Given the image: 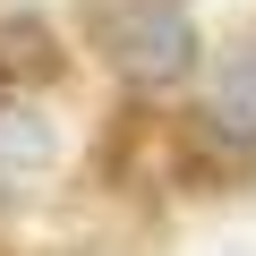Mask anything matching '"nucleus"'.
Instances as JSON below:
<instances>
[{"instance_id":"f257e3e1","label":"nucleus","mask_w":256,"mask_h":256,"mask_svg":"<svg viewBox=\"0 0 256 256\" xmlns=\"http://www.w3.org/2000/svg\"><path fill=\"white\" fill-rule=\"evenodd\" d=\"M86 26L128 86H180L196 68V26L180 0H86Z\"/></svg>"},{"instance_id":"f03ea898","label":"nucleus","mask_w":256,"mask_h":256,"mask_svg":"<svg viewBox=\"0 0 256 256\" xmlns=\"http://www.w3.org/2000/svg\"><path fill=\"white\" fill-rule=\"evenodd\" d=\"M196 120H205V137H214V146H256V52L222 68V86L205 94Z\"/></svg>"},{"instance_id":"7ed1b4c3","label":"nucleus","mask_w":256,"mask_h":256,"mask_svg":"<svg viewBox=\"0 0 256 256\" xmlns=\"http://www.w3.org/2000/svg\"><path fill=\"white\" fill-rule=\"evenodd\" d=\"M60 77V43L43 18H0V86H52Z\"/></svg>"}]
</instances>
